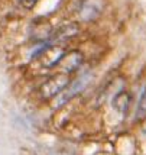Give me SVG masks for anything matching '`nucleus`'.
<instances>
[{"mask_svg":"<svg viewBox=\"0 0 146 155\" xmlns=\"http://www.w3.org/2000/svg\"><path fill=\"white\" fill-rule=\"evenodd\" d=\"M68 84H70V78L67 74L52 75L41 86V94L44 99H52L55 96L61 94Z\"/></svg>","mask_w":146,"mask_h":155,"instance_id":"obj_1","label":"nucleus"},{"mask_svg":"<svg viewBox=\"0 0 146 155\" xmlns=\"http://www.w3.org/2000/svg\"><path fill=\"white\" fill-rule=\"evenodd\" d=\"M91 78H93L91 74H84V75H81L80 78H77L74 83L68 84L65 87V90L62 91V94H60V97H58L57 106H62V104L67 103L70 99H73L74 96H77L78 93H81V91L88 86V83L91 81Z\"/></svg>","mask_w":146,"mask_h":155,"instance_id":"obj_2","label":"nucleus"},{"mask_svg":"<svg viewBox=\"0 0 146 155\" xmlns=\"http://www.w3.org/2000/svg\"><path fill=\"white\" fill-rule=\"evenodd\" d=\"M104 2L103 0H83L78 9V15L84 22H93L103 13Z\"/></svg>","mask_w":146,"mask_h":155,"instance_id":"obj_3","label":"nucleus"},{"mask_svg":"<svg viewBox=\"0 0 146 155\" xmlns=\"http://www.w3.org/2000/svg\"><path fill=\"white\" fill-rule=\"evenodd\" d=\"M38 55H41V62L44 67H55L60 64V61L62 60V57L65 55V51L62 48L57 47V45H45L44 49H41Z\"/></svg>","mask_w":146,"mask_h":155,"instance_id":"obj_4","label":"nucleus"},{"mask_svg":"<svg viewBox=\"0 0 146 155\" xmlns=\"http://www.w3.org/2000/svg\"><path fill=\"white\" fill-rule=\"evenodd\" d=\"M78 34V25L77 23H67V25H61L57 31H54L52 36L49 39V45L58 44L62 41H67L73 38L74 35Z\"/></svg>","mask_w":146,"mask_h":155,"instance_id":"obj_5","label":"nucleus"},{"mask_svg":"<svg viewBox=\"0 0 146 155\" xmlns=\"http://www.w3.org/2000/svg\"><path fill=\"white\" fill-rule=\"evenodd\" d=\"M83 62H84L83 54L78 52V51H73V52H70V54L64 55L58 65H61L62 70L68 74V73H74L75 70H78V68L83 65Z\"/></svg>","mask_w":146,"mask_h":155,"instance_id":"obj_6","label":"nucleus"},{"mask_svg":"<svg viewBox=\"0 0 146 155\" xmlns=\"http://www.w3.org/2000/svg\"><path fill=\"white\" fill-rule=\"evenodd\" d=\"M130 104V96L126 91H120L119 94L114 96L113 99V107L119 112V113H126Z\"/></svg>","mask_w":146,"mask_h":155,"instance_id":"obj_7","label":"nucleus"},{"mask_svg":"<svg viewBox=\"0 0 146 155\" xmlns=\"http://www.w3.org/2000/svg\"><path fill=\"white\" fill-rule=\"evenodd\" d=\"M146 116V90L143 91V94L140 97L139 104H138V110H136V117L142 119Z\"/></svg>","mask_w":146,"mask_h":155,"instance_id":"obj_8","label":"nucleus"},{"mask_svg":"<svg viewBox=\"0 0 146 155\" xmlns=\"http://www.w3.org/2000/svg\"><path fill=\"white\" fill-rule=\"evenodd\" d=\"M36 2H38V0H19L20 5L23 7H26V9H32V7L36 5Z\"/></svg>","mask_w":146,"mask_h":155,"instance_id":"obj_9","label":"nucleus"}]
</instances>
